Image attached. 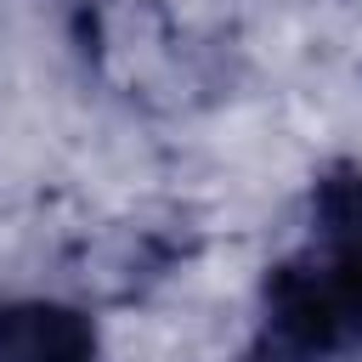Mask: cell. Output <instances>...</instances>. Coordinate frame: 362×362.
<instances>
[{"label": "cell", "mask_w": 362, "mask_h": 362, "mask_svg": "<svg viewBox=\"0 0 362 362\" xmlns=\"http://www.w3.org/2000/svg\"><path fill=\"white\" fill-rule=\"evenodd\" d=\"M260 351L272 362L362 356V170H328L311 192L305 243L266 272Z\"/></svg>", "instance_id": "1"}, {"label": "cell", "mask_w": 362, "mask_h": 362, "mask_svg": "<svg viewBox=\"0 0 362 362\" xmlns=\"http://www.w3.org/2000/svg\"><path fill=\"white\" fill-rule=\"evenodd\" d=\"M0 362H102V339L79 305L6 300L0 305Z\"/></svg>", "instance_id": "2"}]
</instances>
